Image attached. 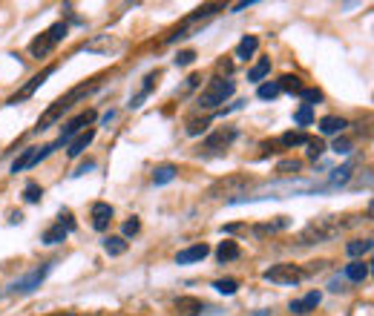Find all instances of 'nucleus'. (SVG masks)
I'll use <instances>...</instances> for the list:
<instances>
[{"instance_id":"obj_1","label":"nucleus","mask_w":374,"mask_h":316,"mask_svg":"<svg viewBox=\"0 0 374 316\" xmlns=\"http://www.w3.org/2000/svg\"><path fill=\"white\" fill-rule=\"evenodd\" d=\"M352 221H340V216H323L317 221H311V225L302 230L299 236V244H320V242H328L334 239L342 228H349Z\"/></svg>"},{"instance_id":"obj_2","label":"nucleus","mask_w":374,"mask_h":316,"mask_svg":"<svg viewBox=\"0 0 374 316\" xmlns=\"http://www.w3.org/2000/svg\"><path fill=\"white\" fill-rule=\"evenodd\" d=\"M233 92H236V86H233L231 78H213L202 89V95H199V107L202 110H216L219 104H225L228 98H233Z\"/></svg>"},{"instance_id":"obj_3","label":"nucleus","mask_w":374,"mask_h":316,"mask_svg":"<svg viewBox=\"0 0 374 316\" xmlns=\"http://www.w3.org/2000/svg\"><path fill=\"white\" fill-rule=\"evenodd\" d=\"M89 89H92V86H86V84H84V86H75V89H72V92H67L60 101H55V107H49V110L41 115V121H38V133H41V130H46L49 124H55V121L60 118V112H67V110H70V107L81 98V95H86Z\"/></svg>"},{"instance_id":"obj_4","label":"nucleus","mask_w":374,"mask_h":316,"mask_svg":"<svg viewBox=\"0 0 374 316\" xmlns=\"http://www.w3.org/2000/svg\"><path fill=\"white\" fill-rule=\"evenodd\" d=\"M302 270L297 268V265H271L265 273H262V279L265 282H271V284H299L302 282Z\"/></svg>"},{"instance_id":"obj_5","label":"nucleus","mask_w":374,"mask_h":316,"mask_svg":"<svg viewBox=\"0 0 374 316\" xmlns=\"http://www.w3.org/2000/svg\"><path fill=\"white\" fill-rule=\"evenodd\" d=\"M49 270H52V262H49V265L35 268L32 273H26L23 279L12 282V284H9V294H32V291H38L41 284H44V279L49 276Z\"/></svg>"},{"instance_id":"obj_6","label":"nucleus","mask_w":374,"mask_h":316,"mask_svg":"<svg viewBox=\"0 0 374 316\" xmlns=\"http://www.w3.org/2000/svg\"><path fill=\"white\" fill-rule=\"evenodd\" d=\"M92 121H96V112H92V110H86V112H81V115H75L67 126H64V133H60V138L55 141L58 147H64V144H70L75 136H81V130H84V126H89Z\"/></svg>"},{"instance_id":"obj_7","label":"nucleus","mask_w":374,"mask_h":316,"mask_svg":"<svg viewBox=\"0 0 374 316\" xmlns=\"http://www.w3.org/2000/svg\"><path fill=\"white\" fill-rule=\"evenodd\" d=\"M52 75H55V67H46L41 75H35L32 81H29V84H26V86H23V89L15 95V98H9V104H20V101H26V98H32V95H35V92H38L44 84H46V78H52Z\"/></svg>"},{"instance_id":"obj_8","label":"nucleus","mask_w":374,"mask_h":316,"mask_svg":"<svg viewBox=\"0 0 374 316\" xmlns=\"http://www.w3.org/2000/svg\"><path fill=\"white\" fill-rule=\"evenodd\" d=\"M210 253L207 244H193V247H184L179 250V256H176V265H193V262H202L205 256Z\"/></svg>"},{"instance_id":"obj_9","label":"nucleus","mask_w":374,"mask_h":316,"mask_svg":"<svg viewBox=\"0 0 374 316\" xmlns=\"http://www.w3.org/2000/svg\"><path fill=\"white\" fill-rule=\"evenodd\" d=\"M110 221H112V207L107 202L92 204V228H96V230H107Z\"/></svg>"},{"instance_id":"obj_10","label":"nucleus","mask_w":374,"mask_h":316,"mask_svg":"<svg viewBox=\"0 0 374 316\" xmlns=\"http://www.w3.org/2000/svg\"><path fill=\"white\" fill-rule=\"evenodd\" d=\"M320 291H311L308 296H302V299H294L291 302V313H297V316H305V313H311V310H314L317 305H320Z\"/></svg>"},{"instance_id":"obj_11","label":"nucleus","mask_w":374,"mask_h":316,"mask_svg":"<svg viewBox=\"0 0 374 316\" xmlns=\"http://www.w3.org/2000/svg\"><path fill=\"white\" fill-rule=\"evenodd\" d=\"M233 141H236V130H219L205 141V150H228Z\"/></svg>"},{"instance_id":"obj_12","label":"nucleus","mask_w":374,"mask_h":316,"mask_svg":"<svg viewBox=\"0 0 374 316\" xmlns=\"http://www.w3.org/2000/svg\"><path fill=\"white\" fill-rule=\"evenodd\" d=\"M41 162H44V158H41V150H23V155L12 164V173L18 176V173H23V170H29V167L41 164Z\"/></svg>"},{"instance_id":"obj_13","label":"nucleus","mask_w":374,"mask_h":316,"mask_svg":"<svg viewBox=\"0 0 374 316\" xmlns=\"http://www.w3.org/2000/svg\"><path fill=\"white\" fill-rule=\"evenodd\" d=\"M176 310L184 313V316H196V313L207 310V305H205L202 299H193V296H179V299H176Z\"/></svg>"},{"instance_id":"obj_14","label":"nucleus","mask_w":374,"mask_h":316,"mask_svg":"<svg viewBox=\"0 0 374 316\" xmlns=\"http://www.w3.org/2000/svg\"><path fill=\"white\" fill-rule=\"evenodd\" d=\"M349 126V121L346 118H340V115H325V118H320V133L323 136H337V133H342Z\"/></svg>"},{"instance_id":"obj_15","label":"nucleus","mask_w":374,"mask_h":316,"mask_svg":"<svg viewBox=\"0 0 374 316\" xmlns=\"http://www.w3.org/2000/svg\"><path fill=\"white\" fill-rule=\"evenodd\" d=\"M92 138H96V130H92V126H89V130H84L81 136H75V138L70 141V158H78V155L92 144Z\"/></svg>"},{"instance_id":"obj_16","label":"nucleus","mask_w":374,"mask_h":316,"mask_svg":"<svg viewBox=\"0 0 374 316\" xmlns=\"http://www.w3.org/2000/svg\"><path fill=\"white\" fill-rule=\"evenodd\" d=\"M257 49H259V38H257V35H245V38L239 41V46H236V58H239V60H247V58H254Z\"/></svg>"},{"instance_id":"obj_17","label":"nucleus","mask_w":374,"mask_h":316,"mask_svg":"<svg viewBox=\"0 0 374 316\" xmlns=\"http://www.w3.org/2000/svg\"><path fill=\"white\" fill-rule=\"evenodd\" d=\"M352 173H354V164H342L340 170H334V173H331V181H328V187H325V190L346 187V184H349V178H352Z\"/></svg>"},{"instance_id":"obj_18","label":"nucleus","mask_w":374,"mask_h":316,"mask_svg":"<svg viewBox=\"0 0 374 316\" xmlns=\"http://www.w3.org/2000/svg\"><path fill=\"white\" fill-rule=\"evenodd\" d=\"M176 176H179V170H176L173 164H162V167L153 170V184H155V187H165V184H170Z\"/></svg>"},{"instance_id":"obj_19","label":"nucleus","mask_w":374,"mask_h":316,"mask_svg":"<svg viewBox=\"0 0 374 316\" xmlns=\"http://www.w3.org/2000/svg\"><path fill=\"white\" fill-rule=\"evenodd\" d=\"M239 253H242V250H239L236 242H222L219 250H216V259H219L222 265H225V262H236V259H239Z\"/></svg>"},{"instance_id":"obj_20","label":"nucleus","mask_w":374,"mask_h":316,"mask_svg":"<svg viewBox=\"0 0 374 316\" xmlns=\"http://www.w3.org/2000/svg\"><path fill=\"white\" fill-rule=\"evenodd\" d=\"M104 250L110 253V256H124V253H127V239H124V236H110V239H104Z\"/></svg>"},{"instance_id":"obj_21","label":"nucleus","mask_w":374,"mask_h":316,"mask_svg":"<svg viewBox=\"0 0 374 316\" xmlns=\"http://www.w3.org/2000/svg\"><path fill=\"white\" fill-rule=\"evenodd\" d=\"M346 253H349L352 259L366 256V253H371V239H354V242H349L346 244Z\"/></svg>"},{"instance_id":"obj_22","label":"nucleus","mask_w":374,"mask_h":316,"mask_svg":"<svg viewBox=\"0 0 374 316\" xmlns=\"http://www.w3.org/2000/svg\"><path fill=\"white\" fill-rule=\"evenodd\" d=\"M368 276V265L363 262V259H354L352 265H346V279H352V282H363Z\"/></svg>"},{"instance_id":"obj_23","label":"nucleus","mask_w":374,"mask_h":316,"mask_svg":"<svg viewBox=\"0 0 374 316\" xmlns=\"http://www.w3.org/2000/svg\"><path fill=\"white\" fill-rule=\"evenodd\" d=\"M271 72V60L268 58H262L259 63H254L251 70H247V81H254V84H259V81H265V75Z\"/></svg>"},{"instance_id":"obj_24","label":"nucleus","mask_w":374,"mask_h":316,"mask_svg":"<svg viewBox=\"0 0 374 316\" xmlns=\"http://www.w3.org/2000/svg\"><path fill=\"white\" fill-rule=\"evenodd\" d=\"M29 49H32V55H35V58H44L46 52H52V49H55V44L49 41V35L44 32V35H41L38 41H32V46H29Z\"/></svg>"},{"instance_id":"obj_25","label":"nucleus","mask_w":374,"mask_h":316,"mask_svg":"<svg viewBox=\"0 0 374 316\" xmlns=\"http://www.w3.org/2000/svg\"><path fill=\"white\" fill-rule=\"evenodd\" d=\"M213 288L219 291L222 296H233V294L239 291V282H236V279H216V282H213Z\"/></svg>"},{"instance_id":"obj_26","label":"nucleus","mask_w":374,"mask_h":316,"mask_svg":"<svg viewBox=\"0 0 374 316\" xmlns=\"http://www.w3.org/2000/svg\"><path fill=\"white\" fill-rule=\"evenodd\" d=\"M70 233L64 230V228H60V225H55V228H49L46 233H44V244H60V242H64Z\"/></svg>"},{"instance_id":"obj_27","label":"nucleus","mask_w":374,"mask_h":316,"mask_svg":"<svg viewBox=\"0 0 374 316\" xmlns=\"http://www.w3.org/2000/svg\"><path fill=\"white\" fill-rule=\"evenodd\" d=\"M46 35H49V41H52V44L58 46L60 41L67 38V23H64V20H58L55 26H49V29H46Z\"/></svg>"},{"instance_id":"obj_28","label":"nucleus","mask_w":374,"mask_h":316,"mask_svg":"<svg viewBox=\"0 0 374 316\" xmlns=\"http://www.w3.org/2000/svg\"><path fill=\"white\" fill-rule=\"evenodd\" d=\"M279 92H302V84L297 75H285V78H279Z\"/></svg>"},{"instance_id":"obj_29","label":"nucleus","mask_w":374,"mask_h":316,"mask_svg":"<svg viewBox=\"0 0 374 316\" xmlns=\"http://www.w3.org/2000/svg\"><path fill=\"white\" fill-rule=\"evenodd\" d=\"M23 199H26L29 204H38V202L44 199V190H41L38 184H26V187H23Z\"/></svg>"},{"instance_id":"obj_30","label":"nucleus","mask_w":374,"mask_h":316,"mask_svg":"<svg viewBox=\"0 0 374 316\" xmlns=\"http://www.w3.org/2000/svg\"><path fill=\"white\" fill-rule=\"evenodd\" d=\"M257 95H259L262 101H273L276 95H279V84H276V81H271V84H262V86L257 89Z\"/></svg>"},{"instance_id":"obj_31","label":"nucleus","mask_w":374,"mask_h":316,"mask_svg":"<svg viewBox=\"0 0 374 316\" xmlns=\"http://www.w3.org/2000/svg\"><path fill=\"white\" fill-rule=\"evenodd\" d=\"M311 121H314V112H311V107L302 104V107L294 112V124H297V126H308Z\"/></svg>"},{"instance_id":"obj_32","label":"nucleus","mask_w":374,"mask_h":316,"mask_svg":"<svg viewBox=\"0 0 374 316\" xmlns=\"http://www.w3.org/2000/svg\"><path fill=\"white\" fill-rule=\"evenodd\" d=\"M299 95H302L305 107H314V104H320V101H323V92H320V89H302Z\"/></svg>"},{"instance_id":"obj_33","label":"nucleus","mask_w":374,"mask_h":316,"mask_svg":"<svg viewBox=\"0 0 374 316\" xmlns=\"http://www.w3.org/2000/svg\"><path fill=\"white\" fill-rule=\"evenodd\" d=\"M279 141H283L285 147H302V144H308V138H305L302 133H285Z\"/></svg>"},{"instance_id":"obj_34","label":"nucleus","mask_w":374,"mask_h":316,"mask_svg":"<svg viewBox=\"0 0 374 316\" xmlns=\"http://www.w3.org/2000/svg\"><path fill=\"white\" fill-rule=\"evenodd\" d=\"M193 60H196V52H193V49H181V52L176 55V67H191Z\"/></svg>"},{"instance_id":"obj_35","label":"nucleus","mask_w":374,"mask_h":316,"mask_svg":"<svg viewBox=\"0 0 374 316\" xmlns=\"http://www.w3.org/2000/svg\"><path fill=\"white\" fill-rule=\"evenodd\" d=\"M141 230V221L133 216V218H127V221H124V239H127V236H136Z\"/></svg>"},{"instance_id":"obj_36","label":"nucleus","mask_w":374,"mask_h":316,"mask_svg":"<svg viewBox=\"0 0 374 316\" xmlns=\"http://www.w3.org/2000/svg\"><path fill=\"white\" fill-rule=\"evenodd\" d=\"M222 9V4H210V6H202V9H196V15L191 18V20H199V18H210V15H216Z\"/></svg>"},{"instance_id":"obj_37","label":"nucleus","mask_w":374,"mask_h":316,"mask_svg":"<svg viewBox=\"0 0 374 316\" xmlns=\"http://www.w3.org/2000/svg\"><path fill=\"white\" fill-rule=\"evenodd\" d=\"M58 225H60V228H64L67 233H72V230H75V221H72V213H70V210H64V213H60V221H58Z\"/></svg>"},{"instance_id":"obj_38","label":"nucleus","mask_w":374,"mask_h":316,"mask_svg":"<svg viewBox=\"0 0 374 316\" xmlns=\"http://www.w3.org/2000/svg\"><path fill=\"white\" fill-rule=\"evenodd\" d=\"M331 150H334L337 155H349V152H352V141H346V138H337Z\"/></svg>"},{"instance_id":"obj_39","label":"nucleus","mask_w":374,"mask_h":316,"mask_svg":"<svg viewBox=\"0 0 374 316\" xmlns=\"http://www.w3.org/2000/svg\"><path fill=\"white\" fill-rule=\"evenodd\" d=\"M299 162H297V158H288V162H283V164H279V173H299Z\"/></svg>"},{"instance_id":"obj_40","label":"nucleus","mask_w":374,"mask_h":316,"mask_svg":"<svg viewBox=\"0 0 374 316\" xmlns=\"http://www.w3.org/2000/svg\"><path fill=\"white\" fill-rule=\"evenodd\" d=\"M323 150H325V147H323L320 141H308V158H320Z\"/></svg>"},{"instance_id":"obj_41","label":"nucleus","mask_w":374,"mask_h":316,"mask_svg":"<svg viewBox=\"0 0 374 316\" xmlns=\"http://www.w3.org/2000/svg\"><path fill=\"white\" fill-rule=\"evenodd\" d=\"M207 130V121H193L191 126H187V133L191 136H199V133H205Z\"/></svg>"},{"instance_id":"obj_42","label":"nucleus","mask_w":374,"mask_h":316,"mask_svg":"<svg viewBox=\"0 0 374 316\" xmlns=\"http://www.w3.org/2000/svg\"><path fill=\"white\" fill-rule=\"evenodd\" d=\"M89 170H96V162H86V164H81V167H78V170H75V173H72V176H75V178H78V176H86V173H89Z\"/></svg>"},{"instance_id":"obj_43","label":"nucleus","mask_w":374,"mask_h":316,"mask_svg":"<svg viewBox=\"0 0 374 316\" xmlns=\"http://www.w3.org/2000/svg\"><path fill=\"white\" fill-rule=\"evenodd\" d=\"M331 291H334V294H340V291H346V284H342L340 279H334V282H331Z\"/></svg>"},{"instance_id":"obj_44","label":"nucleus","mask_w":374,"mask_h":316,"mask_svg":"<svg viewBox=\"0 0 374 316\" xmlns=\"http://www.w3.org/2000/svg\"><path fill=\"white\" fill-rule=\"evenodd\" d=\"M247 6H254V0H242V4L233 6V12H242V9H247Z\"/></svg>"}]
</instances>
